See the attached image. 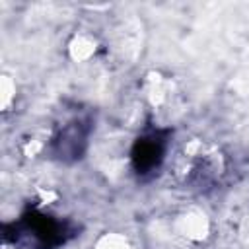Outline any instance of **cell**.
Wrapping results in <instances>:
<instances>
[{"instance_id":"cell-1","label":"cell","mask_w":249,"mask_h":249,"mask_svg":"<svg viewBox=\"0 0 249 249\" xmlns=\"http://www.w3.org/2000/svg\"><path fill=\"white\" fill-rule=\"evenodd\" d=\"M161 152H163V146H161V140L156 138V136H150V138H142L136 148H134V163L138 169L146 171V169H152L160 158H161Z\"/></svg>"}]
</instances>
